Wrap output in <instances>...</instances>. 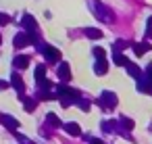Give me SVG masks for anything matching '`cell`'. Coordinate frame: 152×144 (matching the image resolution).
Masks as SVG:
<instances>
[{
    "label": "cell",
    "mask_w": 152,
    "mask_h": 144,
    "mask_svg": "<svg viewBox=\"0 0 152 144\" xmlns=\"http://www.w3.org/2000/svg\"><path fill=\"white\" fill-rule=\"evenodd\" d=\"M83 34H86V38H90V40H100V38H102V29H96V27H86Z\"/></svg>",
    "instance_id": "obj_16"
},
{
    "label": "cell",
    "mask_w": 152,
    "mask_h": 144,
    "mask_svg": "<svg viewBox=\"0 0 152 144\" xmlns=\"http://www.w3.org/2000/svg\"><path fill=\"white\" fill-rule=\"evenodd\" d=\"M98 104H100V109H104V111L115 109V107H117V94L110 92V90H104V92L100 94V98H98Z\"/></svg>",
    "instance_id": "obj_2"
},
{
    "label": "cell",
    "mask_w": 152,
    "mask_h": 144,
    "mask_svg": "<svg viewBox=\"0 0 152 144\" xmlns=\"http://www.w3.org/2000/svg\"><path fill=\"white\" fill-rule=\"evenodd\" d=\"M75 104H77V107H79L81 111H86V113H88V111H90V104H92V102H90V100H86V98L81 96V98H79V100H77Z\"/></svg>",
    "instance_id": "obj_22"
},
{
    "label": "cell",
    "mask_w": 152,
    "mask_h": 144,
    "mask_svg": "<svg viewBox=\"0 0 152 144\" xmlns=\"http://www.w3.org/2000/svg\"><path fill=\"white\" fill-rule=\"evenodd\" d=\"M56 75H58L61 84H67V82H71V67H69V63H67V61L58 63V67H56Z\"/></svg>",
    "instance_id": "obj_6"
},
{
    "label": "cell",
    "mask_w": 152,
    "mask_h": 144,
    "mask_svg": "<svg viewBox=\"0 0 152 144\" xmlns=\"http://www.w3.org/2000/svg\"><path fill=\"white\" fill-rule=\"evenodd\" d=\"M113 61H115V65H119V67H127L131 61L125 57V54H121V52H115L113 54Z\"/></svg>",
    "instance_id": "obj_18"
},
{
    "label": "cell",
    "mask_w": 152,
    "mask_h": 144,
    "mask_svg": "<svg viewBox=\"0 0 152 144\" xmlns=\"http://www.w3.org/2000/svg\"><path fill=\"white\" fill-rule=\"evenodd\" d=\"M148 27H152V17H148Z\"/></svg>",
    "instance_id": "obj_28"
},
{
    "label": "cell",
    "mask_w": 152,
    "mask_h": 144,
    "mask_svg": "<svg viewBox=\"0 0 152 144\" xmlns=\"http://www.w3.org/2000/svg\"><path fill=\"white\" fill-rule=\"evenodd\" d=\"M21 27H23V32H27V34H36V32H38V21H36V17L29 15V13H23V17H21Z\"/></svg>",
    "instance_id": "obj_4"
},
{
    "label": "cell",
    "mask_w": 152,
    "mask_h": 144,
    "mask_svg": "<svg viewBox=\"0 0 152 144\" xmlns=\"http://www.w3.org/2000/svg\"><path fill=\"white\" fill-rule=\"evenodd\" d=\"M92 4H94V15H96L100 21H113V19H115V15L100 2V0H92Z\"/></svg>",
    "instance_id": "obj_3"
},
{
    "label": "cell",
    "mask_w": 152,
    "mask_h": 144,
    "mask_svg": "<svg viewBox=\"0 0 152 144\" xmlns=\"http://www.w3.org/2000/svg\"><path fill=\"white\" fill-rule=\"evenodd\" d=\"M34 77H36L38 86H40L42 82H46V63H40V65H36V69H34Z\"/></svg>",
    "instance_id": "obj_10"
},
{
    "label": "cell",
    "mask_w": 152,
    "mask_h": 144,
    "mask_svg": "<svg viewBox=\"0 0 152 144\" xmlns=\"http://www.w3.org/2000/svg\"><path fill=\"white\" fill-rule=\"evenodd\" d=\"M127 46H129V42H125V40H117V42L113 44V50H115V52H119V50H125Z\"/></svg>",
    "instance_id": "obj_21"
},
{
    "label": "cell",
    "mask_w": 152,
    "mask_h": 144,
    "mask_svg": "<svg viewBox=\"0 0 152 144\" xmlns=\"http://www.w3.org/2000/svg\"><path fill=\"white\" fill-rule=\"evenodd\" d=\"M19 98H21V102H23V107H25L27 113H34V111H36V107H38V100H36V98H27L25 94L19 96Z\"/></svg>",
    "instance_id": "obj_15"
},
{
    "label": "cell",
    "mask_w": 152,
    "mask_h": 144,
    "mask_svg": "<svg viewBox=\"0 0 152 144\" xmlns=\"http://www.w3.org/2000/svg\"><path fill=\"white\" fill-rule=\"evenodd\" d=\"M108 71V61L106 59H98L96 63H94V73L96 75H104Z\"/></svg>",
    "instance_id": "obj_13"
},
{
    "label": "cell",
    "mask_w": 152,
    "mask_h": 144,
    "mask_svg": "<svg viewBox=\"0 0 152 144\" xmlns=\"http://www.w3.org/2000/svg\"><path fill=\"white\" fill-rule=\"evenodd\" d=\"M146 77H148V79L152 82V63H150V65L146 67Z\"/></svg>",
    "instance_id": "obj_25"
},
{
    "label": "cell",
    "mask_w": 152,
    "mask_h": 144,
    "mask_svg": "<svg viewBox=\"0 0 152 144\" xmlns=\"http://www.w3.org/2000/svg\"><path fill=\"white\" fill-rule=\"evenodd\" d=\"M31 42H29V34L27 32H19V34H15V38H13V46L15 48H25V46H29Z\"/></svg>",
    "instance_id": "obj_7"
},
{
    "label": "cell",
    "mask_w": 152,
    "mask_h": 144,
    "mask_svg": "<svg viewBox=\"0 0 152 144\" xmlns=\"http://www.w3.org/2000/svg\"><path fill=\"white\" fill-rule=\"evenodd\" d=\"M0 123H2L7 129H11V132H17V129L21 127L19 119H15V117L9 115V113H0Z\"/></svg>",
    "instance_id": "obj_5"
},
{
    "label": "cell",
    "mask_w": 152,
    "mask_h": 144,
    "mask_svg": "<svg viewBox=\"0 0 152 144\" xmlns=\"http://www.w3.org/2000/svg\"><path fill=\"white\" fill-rule=\"evenodd\" d=\"M11 86L17 90V94H19V96H23V94H25V84H23V79H21V75H19L17 71L11 75Z\"/></svg>",
    "instance_id": "obj_8"
},
{
    "label": "cell",
    "mask_w": 152,
    "mask_h": 144,
    "mask_svg": "<svg viewBox=\"0 0 152 144\" xmlns=\"http://www.w3.org/2000/svg\"><path fill=\"white\" fill-rule=\"evenodd\" d=\"M13 67L19 69V71L27 69V67H29V57H27V54H17V57L13 59Z\"/></svg>",
    "instance_id": "obj_9"
},
{
    "label": "cell",
    "mask_w": 152,
    "mask_h": 144,
    "mask_svg": "<svg viewBox=\"0 0 152 144\" xmlns=\"http://www.w3.org/2000/svg\"><path fill=\"white\" fill-rule=\"evenodd\" d=\"M94 57H96V61L98 59H106V52H104V48H100V46H94Z\"/></svg>",
    "instance_id": "obj_23"
},
{
    "label": "cell",
    "mask_w": 152,
    "mask_h": 144,
    "mask_svg": "<svg viewBox=\"0 0 152 144\" xmlns=\"http://www.w3.org/2000/svg\"><path fill=\"white\" fill-rule=\"evenodd\" d=\"M152 46L148 44V42H140V44H133V52L137 54V57H142V54H146L148 50H150Z\"/></svg>",
    "instance_id": "obj_17"
},
{
    "label": "cell",
    "mask_w": 152,
    "mask_h": 144,
    "mask_svg": "<svg viewBox=\"0 0 152 144\" xmlns=\"http://www.w3.org/2000/svg\"><path fill=\"white\" fill-rule=\"evenodd\" d=\"M63 129H65L69 136H81V127H79V123H75V121L63 123Z\"/></svg>",
    "instance_id": "obj_12"
},
{
    "label": "cell",
    "mask_w": 152,
    "mask_h": 144,
    "mask_svg": "<svg viewBox=\"0 0 152 144\" xmlns=\"http://www.w3.org/2000/svg\"><path fill=\"white\" fill-rule=\"evenodd\" d=\"M119 125H123L125 129H133V125H135V123H133V119H129V117L121 115V117H119Z\"/></svg>",
    "instance_id": "obj_20"
},
{
    "label": "cell",
    "mask_w": 152,
    "mask_h": 144,
    "mask_svg": "<svg viewBox=\"0 0 152 144\" xmlns=\"http://www.w3.org/2000/svg\"><path fill=\"white\" fill-rule=\"evenodd\" d=\"M137 90L144 92V94H152V82H150L146 75H142V77L137 79Z\"/></svg>",
    "instance_id": "obj_11"
},
{
    "label": "cell",
    "mask_w": 152,
    "mask_h": 144,
    "mask_svg": "<svg viewBox=\"0 0 152 144\" xmlns=\"http://www.w3.org/2000/svg\"><path fill=\"white\" fill-rule=\"evenodd\" d=\"M125 69H127V73H129L131 77H135V79H140V77H142V69H140L135 63H129Z\"/></svg>",
    "instance_id": "obj_19"
},
{
    "label": "cell",
    "mask_w": 152,
    "mask_h": 144,
    "mask_svg": "<svg viewBox=\"0 0 152 144\" xmlns=\"http://www.w3.org/2000/svg\"><path fill=\"white\" fill-rule=\"evenodd\" d=\"M90 144H104L100 138H90Z\"/></svg>",
    "instance_id": "obj_27"
},
{
    "label": "cell",
    "mask_w": 152,
    "mask_h": 144,
    "mask_svg": "<svg viewBox=\"0 0 152 144\" xmlns=\"http://www.w3.org/2000/svg\"><path fill=\"white\" fill-rule=\"evenodd\" d=\"M38 50L44 54V59H46L48 63H61V50L54 48L52 44H44V42H40V44H38Z\"/></svg>",
    "instance_id": "obj_1"
},
{
    "label": "cell",
    "mask_w": 152,
    "mask_h": 144,
    "mask_svg": "<svg viewBox=\"0 0 152 144\" xmlns=\"http://www.w3.org/2000/svg\"><path fill=\"white\" fill-rule=\"evenodd\" d=\"M11 86V82H4V79H0V90H7Z\"/></svg>",
    "instance_id": "obj_26"
},
{
    "label": "cell",
    "mask_w": 152,
    "mask_h": 144,
    "mask_svg": "<svg viewBox=\"0 0 152 144\" xmlns=\"http://www.w3.org/2000/svg\"><path fill=\"white\" fill-rule=\"evenodd\" d=\"M0 44H2V34H0Z\"/></svg>",
    "instance_id": "obj_29"
},
{
    "label": "cell",
    "mask_w": 152,
    "mask_h": 144,
    "mask_svg": "<svg viewBox=\"0 0 152 144\" xmlns=\"http://www.w3.org/2000/svg\"><path fill=\"white\" fill-rule=\"evenodd\" d=\"M11 21H13V19H11V17H9L7 13H2V11H0V25H2V27H4V25H9Z\"/></svg>",
    "instance_id": "obj_24"
},
{
    "label": "cell",
    "mask_w": 152,
    "mask_h": 144,
    "mask_svg": "<svg viewBox=\"0 0 152 144\" xmlns=\"http://www.w3.org/2000/svg\"><path fill=\"white\" fill-rule=\"evenodd\" d=\"M46 127H63V121L56 113H46Z\"/></svg>",
    "instance_id": "obj_14"
}]
</instances>
